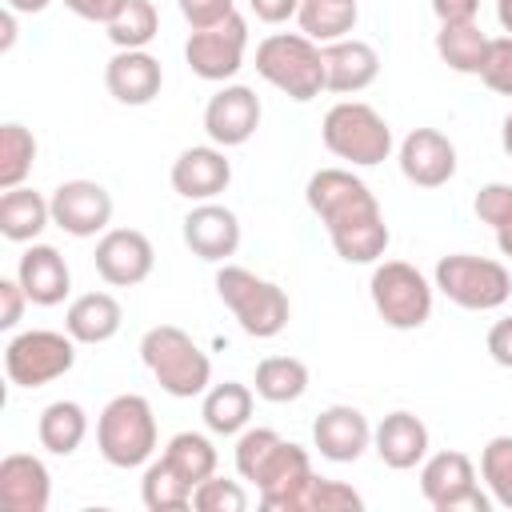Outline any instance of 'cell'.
Segmentation results:
<instances>
[{
	"instance_id": "cb8c5ba5",
	"label": "cell",
	"mask_w": 512,
	"mask_h": 512,
	"mask_svg": "<svg viewBox=\"0 0 512 512\" xmlns=\"http://www.w3.org/2000/svg\"><path fill=\"white\" fill-rule=\"evenodd\" d=\"M16 280L24 284L28 300L40 304V308H52V304H60V300L72 292V272H68L64 256H60L52 244H32V248H24L20 264H16Z\"/></svg>"
},
{
	"instance_id": "6da1fadb",
	"label": "cell",
	"mask_w": 512,
	"mask_h": 512,
	"mask_svg": "<svg viewBox=\"0 0 512 512\" xmlns=\"http://www.w3.org/2000/svg\"><path fill=\"white\" fill-rule=\"evenodd\" d=\"M304 200L324 224L332 248L348 264H376L388 252V224L360 176L348 168H320L304 184Z\"/></svg>"
},
{
	"instance_id": "d590c367",
	"label": "cell",
	"mask_w": 512,
	"mask_h": 512,
	"mask_svg": "<svg viewBox=\"0 0 512 512\" xmlns=\"http://www.w3.org/2000/svg\"><path fill=\"white\" fill-rule=\"evenodd\" d=\"M480 476L488 484L492 504L512 512V436H492L480 452Z\"/></svg>"
},
{
	"instance_id": "7a4b0ae2",
	"label": "cell",
	"mask_w": 512,
	"mask_h": 512,
	"mask_svg": "<svg viewBox=\"0 0 512 512\" xmlns=\"http://www.w3.org/2000/svg\"><path fill=\"white\" fill-rule=\"evenodd\" d=\"M236 472L256 484L260 508H268V512H300V496H304L308 480L316 476L308 452L272 428H244L240 432Z\"/></svg>"
},
{
	"instance_id": "d6986e66",
	"label": "cell",
	"mask_w": 512,
	"mask_h": 512,
	"mask_svg": "<svg viewBox=\"0 0 512 512\" xmlns=\"http://www.w3.org/2000/svg\"><path fill=\"white\" fill-rule=\"evenodd\" d=\"M312 444L320 448L324 460L332 464H352L364 456V448L372 444V424L360 408L352 404H332L316 416L312 424Z\"/></svg>"
},
{
	"instance_id": "681fc988",
	"label": "cell",
	"mask_w": 512,
	"mask_h": 512,
	"mask_svg": "<svg viewBox=\"0 0 512 512\" xmlns=\"http://www.w3.org/2000/svg\"><path fill=\"white\" fill-rule=\"evenodd\" d=\"M492 232H496V248H500L504 256H512V216H508L504 224H496Z\"/></svg>"
},
{
	"instance_id": "f35d334b",
	"label": "cell",
	"mask_w": 512,
	"mask_h": 512,
	"mask_svg": "<svg viewBox=\"0 0 512 512\" xmlns=\"http://www.w3.org/2000/svg\"><path fill=\"white\" fill-rule=\"evenodd\" d=\"M480 80L492 92L512 96V36H492L488 56H484V68H480Z\"/></svg>"
},
{
	"instance_id": "8d00e7d4",
	"label": "cell",
	"mask_w": 512,
	"mask_h": 512,
	"mask_svg": "<svg viewBox=\"0 0 512 512\" xmlns=\"http://www.w3.org/2000/svg\"><path fill=\"white\" fill-rule=\"evenodd\" d=\"M364 500L356 488L340 484V480H324V476H312L304 496H300V512H360Z\"/></svg>"
},
{
	"instance_id": "277c9868",
	"label": "cell",
	"mask_w": 512,
	"mask_h": 512,
	"mask_svg": "<svg viewBox=\"0 0 512 512\" xmlns=\"http://www.w3.org/2000/svg\"><path fill=\"white\" fill-rule=\"evenodd\" d=\"M256 72L284 96L308 104L324 92V48L304 32H272L256 44Z\"/></svg>"
},
{
	"instance_id": "836d02e7",
	"label": "cell",
	"mask_w": 512,
	"mask_h": 512,
	"mask_svg": "<svg viewBox=\"0 0 512 512\" xmlns=\"http://www.w3.org/2000/svg\"><path fill=\"white\" fill-rule=\"evenodd\" d=\"M164 460H168L192 488L216 472V448H212V440L200 436V432H176V436L168 440V448H164Z\"/></svg>"
},
{
	"instance_id": "4dcf8cb0",
	"label": "cell",
	"mask_w": 512,
	"mask_h": 512,
	"mask_svg": "<svg viewBox=\"0 0 512 512\" xmlns=\"http://www.w3.org/2000/svg\"><path fill=\"white\" fill-rule=\"evenodd\" d=\"M296 20H300V32L308 40L332 44V40H344L356 28L360 8H356V0H304Z\"/></svg>"
},
{
	"instance_id": "7bdbcfd3",
	"label": "cell",
	"mask_w": 512,
	"mask_h": 512,
	"mask_svg": "<svg viewBox=\"0 0 512 512\" xmlns=\"http://www.w3.org/2000/svg\"><path fill=\"white\" fill-rule=\"evenodd\" d=\"M124 4H128V0H64L68 12H76L80 20H92V24L116 20V12H120Z\"/></svg>"
},
{
	"instance_id": "f6af8a7d",
	"label": "cell",
	"mask_w": 512,
	"mask_h": 512,
	"mask_svg": "<svg viewBox=\"0 0 512 512\" xmlns=\"http://www.w3.org/2000/svg\"><path fill=\"white\" fill-rule=\"evenodd\" d=\"M432 12L440 24H472L480 12V0H432Z\"/></svg>"
},
{
	"instance_id": "8fae6325",
	"label": "cell",
	"mask_w": 512,
	"mask_h": 512,
	"mask_svg": "<svg viewBox=\"0 0 512 512\" xmlns=\"http://www.w3.org/2000/svg\"><path fill=\"white\" fill-rule=\"evenodd\" d=\"M420 492L436 512H488L492 508V496L480 492L476 484V464L456 448L424 456Z\"/></svg>"
},
{
	"instance_id": "4fadbf2b",
	"label": "cell",
	"mask_w": 512,
	"mask_h": 512,
	"mask_svg": "<svg viewBox=\"0 0 512 512\" xmlns=\"http://www.w3.org/2000/svg\"><path fill=\"white\" fill-rule=\"evenodd\" d=\"M48 204H52V224L76 240L104 236L112 224V192L96 180H64Z\"/></svg>"
},
{
	"instance_id": "ee69618b",
	"label": "cell",
	"mask_w": 512,
	"mask_h": 512,
	"mask_svg": "<svg viewBox=\"0 0 512 512\" xmlns=\"http://www.w3.org/2000/svg\"><path fill=\"white\" fill-rule=\"evenodd\" d=\"M488 356L500 364V368H512V316H504V320H496L492 328H488Z\"/></svg>"
},
{
	"instance_id": "e0dca14e",
	"label": "cell",
	"mask_w": 512,
	"mask_h": 512,
	"mask_svg": "<svg viewBox=\"0 0 512 512\" xmlns=\"http://www.w3.org/2000/svg\"><path fill=\"white\" fill-rule=\"evenodd\" d=\"M400 172L416 188H440L456 176V144L436 128H412L400 140Z\"/></svg>"
},
{
	"instance_id": "e575fe53",
	"label": "cell",
	"mask_w": 512,
	"mask_h": 512,
	"mask_svg": "<svg viewBox=\"0 0 512 512\" xmlns=\"http://www.w3.org/2000/svg\"><path fill=\"white\" fill-rule=\"evenodd\" d=\"M104 28H108V40L116 48H148L152 36L160 32V12L152 0H128L116 12V20H108Z\"/></svg>"
},
{
	"instance_id": "d4e9b609",
	"label": "cell",
	"mask_w": 512,
	"mask_h": 512,
	"mask_svg": "<svg viewBox=\"0 0 512 512\" xmlns=\"http://www.w3.org/2000/svg\"><path fill=\"white\" fill-rule=\"evenodd\" d=\"M124 324V308L112 292H84L64 312V332L76 344H108Z\"/></svg>"
},
{
	"instance_id": "ffe728a7",
	"label": "cell",
	"mask_w": 512,
	"mask_h": 512,
	"mask_svg": "<svg viewBox=\"0 0 512 512\" xmlns=\"http://www.w3.org/2000/svg\"><path fill=\"white\" fill-rule=\"evenodd\" d=\"M104 84L120 104L144 108L160 96L164 72H160V60L148 56L144 48H116V56L104 64Z\"/></svg>"
},
{
	"instance_id": "8992f818",
	"label": "cell",
	"mask_w": 512,
	"mask_h": 512,
	"mask_svg": "<svg viewBox=\"0 0 512 512\" xmlns=\"http://www.w3.org/2000/svg\"><path fill=\"white\" fill-rule=\"evenodd\" d=\"M216 296L224 300V308L240 320V328L256 340H272L284 332L288 324V296L280 284L240 268V264H224L216 272Z\"/></svg>"
},
{
	"instance_id": "60d3db41",
	"label": "cell",
	"mask_w": 512,
	"mask_h": 512,
	"mask_svg": "<svg viewBox=\"0 0 512 512\" xmlns=\"http://www.w3.org/2000/svg\"><path fill=\"white\" fill-rule=\"evenodd\" d=\"M176 4L192 28H212L236 12V0H176Z\"/></svg>"
},
{
	"instance_id": "ab89813d",
	"label": "cell",
	"mask_w": 512,
	"mask_h": 512,
	"mask_svg": "<svg viewBox=\"0 0 512 512\" xmlns=\"http://www.w3.org/2000/svg\"><path fill=\"white\" fill-rule=\"evenodd\" d=\"M472 208H476V216H480L484 224H492V228L504 224V220L512 216V184H500V180L484 184V188L476 192Z\"/></svg>"
},
{
	"instance_id": "ba28073f",
	"label": "cell",
	"mask_w": 512,
	"mask_h": 512,
	"mask_svg": "<svg viewBox=\"0 0 512 512\" xmlns=\"http://www.w3.org/2000/svg\"><path fill=\"white\" fill-rule=\"evenodd\" d=\"M432 288L424 280V272L408 260H384L372 268L368 292H372V308L380 312V320L396 332H412L424 328L432 316Z\"/></svg>"
},
{
	"instance_id": "1f68e13d",
	"label": "cell",
	"mask_w": 512,
	"mask_h": 512,
	"mask_svg": "<svg viewBox=\"0 0 512 512\" xmlns=\"http://www.w3.org/2000/svg\"><path fill=\"white\" fill-rule=\"evenodd\" d=\"M192 492H196V488H192L164 456L144 468V480H140V500H144V508H152V512H180V508L192 504Z\"/></svg>"
},
{
	"instance_id": "603a6c76",
	"label": "cell",
	"mask_w": 512,
	"mask_h": 512,
	"mask_svg": "<svg viewBox=\"0 0 512 512\" xmlns=\"http://www.w3.org/2000/svg\"><path fill=\"white\" fill-rule=\"evenodd\" d=\"M372 448H376V456L388 464V468H396V472H408V468H416V464H424V456H428V428H424V420L420 416H412V412H388L376 428H372Z\"/></svg>"
},
{
	"instance_id": "44dd1931",
	"label": "cell",
	"mask_w": 512,
	"mask_h": 512,
	"mask_svg": "<svg viewBox=\"0 0 512 512\" xmlns=\"http://www.w3.org/2000/svg\"><path fill=\"white\" fill-rule=\"evenodd\" d=\"M52 500V476L40 456L8 452L0 460V504L12 512H44Z\"/></svg>"
},
{
	"instance_id": "bcb514c9",
	"label": "cell",
	"mask_w": 512,
	"mask_h": 512,
	"mask_svg": "<svg viewBox=\"0 0 512 512\" xmlns=\"http://www.w3.org/2000/svg\"><path fill=\"white\" fill-rule=\"evenodd\" d=\"M248 4H252L256 20H264V24H284V20H292V16L300 12L304 0H248Z\"/></svg>"
},
{
	"instance_id": "5bb4252c",
	"label": "cell",
	"mask_w": 512,
	"mask_h": 512,
	"mask_svg": "<svg viewBox=\"0 0 512 512\" xmlns=\"http://www.w3.org/2000/svg\"><path fill=\"white\" fill-rule=\"evenodd\" d=\"M96 272L104 284L112 288H136L152 276V264H156V252H152V240L136 228H108L100 240H96Z\"/></svg>"
},
{
	"instance_id": "7c38bea8",
	"label": "cell",
	"mask_w": 512,
	"mask_h": 512,
	"mask_svg": "<svg viewBox=\"0 0 512 512\" xmlns=\"http://www.w3.org/2000/svg\"><path fill=\"white\" fill-rule=\"evenodd\" d=\"M244 52H248V20L240 12H232L228 20L212 24V28H192L188 44H184V60L200 80H228L244 68Z\"/></svg>"
},
{
	"instance_id": "f907efd6",
	"label": "cell",
	"mask_w": 512,
	"mask_h": 512,
	"mask_svg": "<svg viewBox=\"0 0 512 512\" xmlns=\"http://www.w3.org/2000/svg\"><path fill=\"white\" fill-rule=\"evenodd\" d=\"M496 16H500L504 36H512V0H496Z\"/></svg>"
},
{
	"instance_id": "4316f807",
	"label": "cell",
	"mask_w": 512,
	"mask_h": 512,
	"mask_svg": "<svg viewBox=\"0 0 512 512\" xmlns=\"http://www.w3.org/2000/svg\"><path fill=\"white\" fill-rule=\"evenodd\" d=\"M200 416H204L208 432H216V436H236V432H244L248 420H252V388L240 384V380L212 384V388L204 392Z\"/></svg>"
},
{
	"instance_id": "52a82bcc",
	"label": "cell",
	"mask_w": 512,
	"mask_h": 512,
	"mask_svg": "<svg viewBox=\"0 0 512 512\" xmlns=\"http://www.w3.org/2000/svg\"><path fill=\"white\" fill-rule=\"evenodd\" d=\"M96 448L112 468H140L156 452V416L152 404L136 392H120L104 404L96 420Z\"/></svg>"
},
{
	"instance_id": "b9f144b4",
	"label": "cell",
	"mask_w": 512,
	"mask_h": 512,
	"mask_svg": "<svg viewBox=\"0 0 512 512\" xmlns=\"http://www.w3.org/2000/svg\"><path fill=\"white\" fill-rule=\"evenodd\" d=\"M24 304H32L24 284L20 280H0V328L4 332H12L24 320Z\"/></svg>"
},
{
	"instance_id": "816d5d0a",
	"label": "cell",
	"mask_w": 512,
	"mask_h": 512,
	"mask_svg": "<svg viewBox=\"0 0 512 512\" xmlns=\"http://www.w3.org/2000/svg\"><path fill=\"white\" fill-rule=\"evenodd\" d=\"M500 144H504V152L512 156V112L504 116V128H500Z\"/></svg>"
},
{
	"instance_id": "ac0fdd59",
	"label": "cell",
	"mask_w": 512,
	"mask_h": 512,
	"mask_svg": "<svg viewBox=\"0 0 512 512\" xmlns=\"http://www.w3.org/2000/svg\"><path fill=\"white\" fill-rule=\"evenodd\" d=\"M184 244L192 256L208 260V264H224L228 256H236L240 248V220L232 208L204 200L184 216Z\"/></svg>"
},
{
	"instance_id": "d6a6232c",
	"label": "cell",
	"mask_w": 512,
	"mask_h": 512,
	"mask_svg": "<svg viewBox=\"0 0 512 512\" xmlns=\"http://www.w3.org/2000/svg\"><path fill=\"white\" fill-rule=\"evenodd\" d=\"M32 164H36V136L16 120L0 124V192L20 188Z\"/></svg>"
},
{
	"instance_id": "9c48e42d",
	"label": "cell",
	"mask_w": 512,
	"mask_h": 512,
	"mask_svg": "<svg viewBox=\"0 0 512 512\" xmlns=\"http://www.w3.org/2000/svg\"><path fill=\"white\" fill-rule=\"evenodd\" d=\"M436 288L456 308L492 312L512 296V276L500 260L472 256V252H452V256H440V264H436Z\"/></svg>"
},
{
	"instance_id": "30bf717a",
	"label": "cell",
	"mask_w": 512,
	"mask_h": 512,
	"mask_svg": "<svg viewBox=\"0 0 512 512\" xmlns=\"http://www.w3.org/2000/svg\"><path fill=\"white\" fill-rule=\"evenodd\" d=\"M72 364H76V340L52 328L20 332L4 348V372L16 388H44L64 372H72Z\"/></svg>"
},
{
	"instance_id": "f546056e",
	"label": "cell",
	"mask_w": 512,
	"mask_h": 512,
	"mask_svg": "<svg viewBox=\"0 0 512 512\" xmlns=\"http://www.w3.org/2000/svg\"><path fill=\"white\" fill-rule=\"evenodd\" d=\"M256 396L268 404H292L308 392V364L296 356H264L256 364Z\"/></svg>"
},
{
	"instance_id": "c3c4849f",
	"label": "cell",
	"mask_w": 512,
	"mask_h": 512,
	"mask_svg": "<svg viewBox=\"0 0 512 512\" xmlns=\"http://www.w3.org/2000/svg\"><path fill=\"white\" fill-rule=\"evenodd\" d=\"M52 0H4V8H12V12H24V16H36V12H44Z\"/></svg>"
},
{
	"instance_id": "5b68a950",
	"label": "cell",
	"mask_w": 512,
	"mask_h": 512,
	"mask_svg": "<svg viewBox=\"0 0 512 512\" xmlns=\"http://www.w3.org/2000/svg\"><path fill=\"white\" fill-rule=\"evenodd\" d=\"M320 140H324V148L336 160H348V164H360V168L384 164L392 156V128L364 100H340V104H332L324 112Z\"/></svg>"
},
{
	"instance_id": "3957f363",
	"label": "cell",
	"mask_w": 512,
	"mask_h": 512,
	"mask_svg": "<svg viewBox=\"0 0 512 512\" xmlns=\"http://www.w3.org/2000/svg\"><path fill=\"white\" fill-rule=\"evenodd\" d=\"M140 360L152 372V380L176 400H192V396L208 392V384H212L208 352L176 324L148 328L144 340H140Z\"/></svg>"
},
{
	"instance_id": "484cf974",
	"label": "cell",
	"mask_w": 512,
	"mask_h": 512,
	"mask_svg": "<svg viewBox=\"0 0 512 512\" xmlns=\"http://www.w3.org/2000/svg\"><path fill=\"white\" fill-rule=\"evenodd\" d=\"M52 224V204L32 192V188H8L0 196V236L12 240V244H28L36 240L44 228Z\"/></svg>"
},
{
	"instance_id": "7dc6e473",
	"label": "cell",
	"mask_w": 512,
	"mask_h": 512,
	"mask_svg": "<svg viewBox=\"0 0 512 512\" xmlns=\"http://www.w3.org/2000/svg\"><path fill=\"white\" fill-rule=\"evenodd\" d=\"M0 52H8L12 44H16V12L12 8H4V16H0Z\"/></svg>"
},
{
	"instance_id": "74e56055",
	"label": "cell",
	"mask_w": 512,
	"mask_h": 512,
	"mask_svg": "<svg viewBox=\"0 0 512 512\" xmlns=\"http://www.w3.org/2000/svg\"><path fill=\"white\" fill-rule=\"evenodd\" d=\"M192 508L196 512H244L248 508V492L240 488V480H224V476H208L196 484L192 492Z\"/></svg>"
},
{
	"instance_id": "9a60e30c",
	"label": "cell",
	"mask_w": 512,
	"mask_h": 512,
	"mask_svg": "<svg viewBox=\"0 0 512 512\" xmlns=\"http://www.w3.org/2000/svg\"><path fill=\"white\" fill-rule=\"evenodd\" d=\"M260 96L244 84H224L208 104H204V132L220 148H240L256 136L260 128Z\"/></svg>"
},
{
	"instance_id": "7402d4cb",
	"label": "cell",
	"mask_w": 512,
	"mask_h": 512,
	"mask_svg": "<svg viewBox=\"0 0 512 512\" xmlns=\"http://www.w3.org/2000/svg\"><path fill=\"white\" fill-rule=\"evenodd\" d=\"M324 48V88L328 92H364L368 84H376L380 76V56L368 40H356V36H344V40H332V44H320Z\"/></svg>"
},
{
	"instance_id": "83f0119b",
	"label": "cell",
	"mask_w": 512,
	"mask_h": 512,
	"mask_svg": "<svg viewBox=\"0 0 512 512\" xmlns=\"http://www.w3.org/2000/svg\"><path fill=\"white\" fill-rule=\"evenodd\" d=\"M36 436L52 456H72L88 436V412L76 400H52L36 420Z\"/></svg>"
},
{
	"instance_id": "f1b7e54d",
	"label": "cell",
	"mask_w": 512,
	"mask_h": 512,
	"mask_svg": "<svg viewBox=\"0 0 512 512\" xmlns=\"http://www.w3.org/2000/svg\"><path fill=\"white\" fill-rule=\"evenodd\" d=\"M488 44H492V36H484L476 20L472 24H440V32H436V56L452 72H464V76H480Z\"/></svg>"
},
{
	"instance_id": "2e32d148",
	"label": "cell",
	"mask_w": 512,
	"mask_h": 512,
	"mask_svg": "<svg viewBox=\"0 0 512 512\" xmlns=\"http://www.w3.org/2000/svg\"><path fill=\"white\" fill-rule=\"evenodd\" d=\"M172 192L184 196V200H216L228 184H232V160L224 156L220 144H196V148H184L176 160H172Z\"/></svg>"
}]
</instances>
